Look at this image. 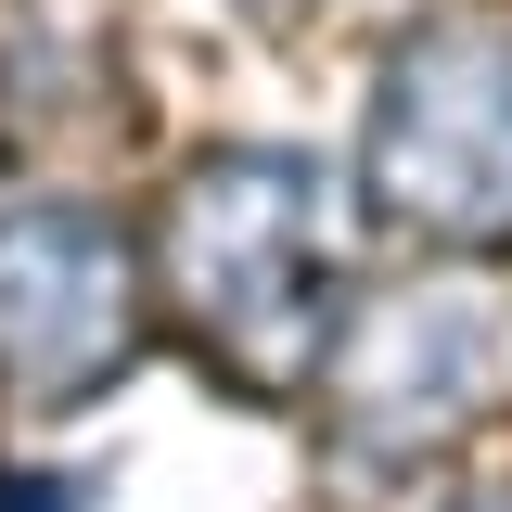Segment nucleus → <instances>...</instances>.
<instances>
[{
  "mask_svg": "<svg viewBox=\"0 0 512 512\" xmlns=\"http://www.w3.org/2000/svg\"><path fill=\"white\" fill-rule=\"evenodd\" d=\"M461 512H512V474H500V487H474V500H461Z\"/></svg>",
  "mask_w": 512,
  "mask_h": 512,
  "instance_id": "nucleus-4",
  "label": "nucleus"
},
{
  "mask_svg": "<svg viewBox=\"0 0 512 512\" xmlns=\"http://www.w3.org/2000/svg\"><path fill=\"white\" fill-rule=\"evenodd\" d=\"M333 231H346V192L308 154H218L167 205V295L192 308V333L231 372L282 384V372L320 359L333 295H346Z\"/></svg>",
  "mask_w": 512,
  "mask_h": 512,
  "instance_id": "nucleus-1",
  "label": "nucleus"
},
{
  "mask_svg": "<svg viewBox=\"0 0 512 512\" xmlns=\"http://www.w3.org/2000/svg\"><path fill=\"white\" fill-rule=\"evenodd\" d=\"M141 256L90 205H39L0 231V384L13 397H90L128 359Z\"/></svg>",
  "mask_w": 512,
  "mask_h": 512,
  "instance_id": "nucleus-3",
  "label": "nucleus"
},
{
  "mask_svg": "<svg viewBox=\"0 0 512 512\" xmlns=\"http://www.w3.org/2000/svg\"><path fill=\"white\" fill-rule=\"evenodd\" d=\"M359 167L423 244H512V13H436L384 64Z\"/></svg>",
  "mask_w": 512,
  "mask_h": 512,
  "instance_id": "nucleus-2",
  "label": "nucleus"
}]
</instances>
